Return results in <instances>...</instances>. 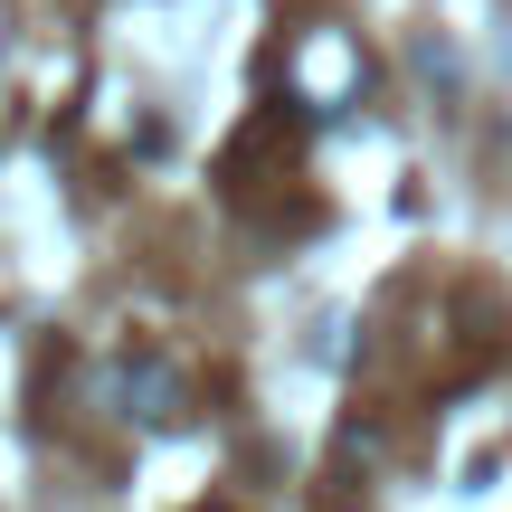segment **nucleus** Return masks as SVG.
<instances>
[{
    "mask_svg": "<svg viewBox=\"0 0 512 512\" xmlns=\"http://www.w3.org/2000/svg\"><path fill=\"white\" fill-rule=\"evenodd\" d=\"M124 399L143 408V418H181V380H171L162 361H133L124 370Z\"/></svg>",
    "mask_w": 512,
    "mask_h": 512,
    "instance_id": "obj_1",
    "label": "nucleus"
}]
</instances>
